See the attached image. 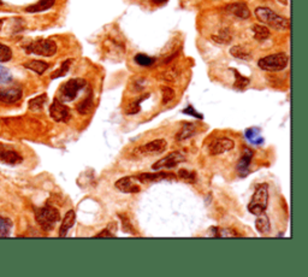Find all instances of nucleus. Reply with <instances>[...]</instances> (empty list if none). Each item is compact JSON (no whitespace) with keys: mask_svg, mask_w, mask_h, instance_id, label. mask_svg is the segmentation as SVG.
<instances>
[{"mask_svg":"<svg viewBox=\"0 0 308 277\" xmlns=\"http://www.w3.org/2000/svg\"><path fill=\"white\" fill-rule=\"evenodd\" d=\"M255 17L264 25L271 27L274 31H288L290 28V21L286 20L285 17L279 16V15L274 13L273 10L268 8L260 7L255 9Z\"/></svg>","mask_w":308,"mask_h":277,"instance_id":"f257e3e1","label":"nucleus"},{"mask_svg":"<svg viewBox=\"0 0 308 277\" xmlns=\"http://www.w3.org/2000/svg\"><path fill=\"white\" fill-rule=\"evenodd\" d=\"M35 218H37L39 225H40L44 230L50 231L52 230V229L56 227L57 223L59 222L61 213H59V211L57 210L56 207L46 205V206L35 210Z\"/></svg>","mask_w":308,"mask_h":277,"instance_id":"f03ea898","label":"nucleus"},{"mask_svg":"<svg viewBox=\"0 0 308 277\" xmlns=\"http://www.w3.org/2000/svg\"><path fill=\"white\" fill-rule=\"evenodd\" d=\"M268 205V184L261 183L255 188V192L252 196L249 205H248V211L254 216L264 213Z\"/></svg>","mask_w":308,"mask_h":277,"instance_id":"7ed1b4c3","label":"nucleus"},{"mask_svg":"<svg viewBox=\"0 0 308 277\" xmlns=\"http://www.w3.org/2000/svg\"><path fill=\"white\" fill-rule=\"evenodd\" d=\"M289 57L286 53H274V55L266 56V57L259 59L258 67L264 71H270V73H274V71H282L288 67Z\"/></svg>","mask_w":308,"mask_h":277,"instance_id":"20e7f679","label":"nucleus"},{"mask_svg":"<svg viewBox=\"0 0 308 277\" xmlns=\"http://www.w3.org/2000/svg\"><path fill=\"white\" fill-rule=\"evenodd\" d=\"M87 86L86 80L83 79H71L68 82H65L59 89V98L58 99L63 101H73L76 99L77 94L82 88Z\"/></svg>","mask_w":308,"mask_h":277,"instance_id":"39448f33","label":"nucleus"},{"mask_svg":"<svg viewBox=\"0 0 308 277\" xmlns=\"http://www.w3.org/2000/svg\"><path fill=\"white\" fill-rule=\"evenodd\" d=\"M27 52L43 57H53L57 53V44L51 39H40L27 46Z\"/></svg>","mask_w":308,"mask_h":277,"instance_id":"423d86ee","label":"nucleus"},{"mask_svg":"<svg viewBox=\"0 0 308 277\" xmlns=\"http://www.w3.org/2000/svg\"><path fill=\"white\" fill-rule=\"evenodd\" d=\"M185 153L182 151H175L169 153L167 156L161 158L160 160H158L157 163H154L152 165V169L154 171L163 170V169H173L178 165V164L183 163L185 160Z\"/></svg>","mask_w":308,"mask_h":277,"instance_id":"0eeeda50","label":"nucleus"},{"mask_svg":"<svg viewBox=\"0 0 308 277\" xmlns=\"http://www.w3.org/2000/svg\"><path fill=\"white\" fill-rule=\"evenodd\" d=\"M50 116L56 122H64V123H67L71 118V111L67 105L63 104V101L56 98L50 106Z\"/></svg>","mask_w":308,"mask_h":277,"instance_id":"6e6552de","label":"nucleus"},{"mask_svg":"<svg viewBox=\"0 0 308 277\" xmlns=\"http://www.w3.org/2000/svg\"><path fill=\"white\" fill-rule=\"evenodd\" d=\"M167 148V142L164 139H157L153 141H149L148 144L140 146L135 151L136 154H141V156H151V154H160L165 152Z\"/></svg>","mask_w":308,"mask_h":277,"instance_id":"1a4fd4ad","label":"nucleus"},{"mask_svg":"<svg viewBox=\"0 0 308 277\" xmlns=\"http://www.w3.org/2000/svg\"><path fill=\"white\" fill-rule=\"evenodd\" d=\"M115 187L122 193H139L141 192V186H140L139 180L136 176H125L119 178L115 183Z\"/></svg>","mask_w":308,"mask_h":277,"instance_id":"9d476101","label":"nucleus"},{"mask_svg":"<svg viewBox=\"0 0 308 277\" xmlns=\"http://www.w3.org/2000/svg\"><path fill=\"white\" fill-rule=\"evenodd\" d=\"M23 160V158L20 156L19 152H16L13 148H10L7 145L0 144V162L4 164H10V165H16Z\"/></svg>","mask_w":308,"mask_h":277,"instance_id":"9b49d317","label":"nucleus"},{"mask_svg":"<svg viewBox=\"0 0 308 277\" xmlns=\"http://www.w3.org/2000/svg\"><path fill=\"white\" fill-rule=\"evenodd\" d=\"M234 147H235L234 140L228 138L218 139L213 142V145H211L210 154L211 156H218V154H222L228 151H231Z\"/></svg>","mask_w":308,"mask_h":277,"instance_id":"f8f14e48","label":"nucleus"},{"mask_svg":"<svg viewBox=\"0 0 308 277\" xmlns=\"http://www.w3.org/2000/svg\"><path fill=\"white\" fill-rule=\"evenodd\" d=\"M22 98V89L13 87L7 89H0V101L7 104L17 103Z\"/></svg>","mask_w":308,"mask_h":277,"instance_id":"ddd939ff","label":"nucleus"},{"mask_svg":"<svg viewBox=\"0 0 308 277\" xmlns=\"http://www.w3.org/2000/svg\"><path fill=\"white\" fill-rule=\"evenodd\" d=\"M139 182L147 183V182H158V181L164 180H175L176 176L173 174H167V172H155V174H141L137 175Z\"/></svg>","mask_w":308,"mask_h":277,"instance_id":"4468645a","label":"nucleus"},{"mask_svg":"<svg viewBox=\"0 0 308 277\" xmlns=\"http://www.w3.org/2000/svg\"><path fill=\"white\" fill-rule=\"evenodd\" d=\"M226 11L241 20H247L250 17L249 9L244 3H232V4L226 7Z\"/></svg>","mask_w":308,"mask_h":277,"instance_id":"2eb2a0df","label":"nucleus"},{"mask_svg":"<svg viewBox=\"0 0 308 277\" xmlns=\"http://www.w3.org/2000/svg\"><path fill=\"white\" fill-rule=\"evenodd\" d=\"M252 157H253V152L246 150L243 156H242L240 158V160H238L236 170H237L238 175H240L241 177H246L247 175L249 174V165L250 162H252Z\"/></svg>","mask_w":308,"mask_h":277,"instance_id":"dca6fc26","label":"nucleus"},{"mask_svg":"<svg viewBox=\"0 0 308 277\" xmlns=\"http://www.w3.org/2000/svg\"><path fill=\"white\" fill-rule=\"evenodd\" d=\"M75 220H76V213H75L74 210L68 211L65 213L64 218L62 220V225H61V230H59V236L65 237L68 235V231L73 228V225L75 224Z\"/></svg>","mask_w":308,"mask_h":277,"instance_id":"f3484780","label":"nucleus"},{"mask_svg":"<svg viewBox=\"0 0 308 277\" xmlns=\"http://www.w3.org/2000/svg\"><path fill=\"white\" fill-rule=\"evenodd\" d=\"M56 4V0H40L37 4H33L31 7L26 9L27 13L29 14H38L43 13V11L50 10L51 8H53V5Z\"/></svg>","mask_w":308,"mask_h":277,"instance_id":"a211bd4d","label":"nucleus"},{"mask_svg":"<svg viewBox=\"0 0 308 277\" xmlns=\"http://www.w3.org/2000/svg\"><path fill=\"white\" fill-rule=\"evenodd\" d=\"M196 133V126L193 123H188V122H184L183 127L178 130V133L176 134V140L177 141H183V140H187L191 138L194 134Z\"/></svg>","mask_w":308,"mask_h":277,"instance_id":"6ab92c4d","label":"nucleus"},{"mask_svg":"<svg viewBox=\"0 0 308 277\" xmlns=\"http://www.w3.org/2000/svg\"><path fill=\"white\" fill-rule=\"evenodd\" d=\"M258 218H256L255 220V228L256 230L259 231L260 234L265 235L267 234L268 231L271 230V224H270V219H268L267 214H266L265 212L259 214V216H256Z\"/></svg>","mask_w":308,"mask_h":277,"instance_id":"aec40b11","label":"nucleus"},{"mask_svg":"<svg viewBox=\"0 0 308 277\" xmlns=\"http://www.w3.org/2000/svg\"><path fill=\"white\" fill-rule=\"evenodd\" d=\"M49 67H50L49 63H46V62H43V61H31L25 64V68L34 71V73L39 74V75H43L45 71L49 69Z\"/></svg>","mask_w":308,"mask_h":277,"instance_id":"412c9836","label":"nucleus"},{"mask_svg":"<svg viewBox=\"0 0 308 277\" xmlns=\"http://www.w3.org/2000/svg\"><path fill=\"white\" fill-rule=\"evenodd\" d=\"M253 34H254V38H255V40L260 41V43H261V41L267 40V39L271 37L270 29L262 25L253 26Z\"/></svg>","mask_w":308,"mask_h":277,"instance_id":"4be33fe9","label":"nucleus"},{"mask_svg":"<svg viewBox=\"0 0 308 277\" xmlns=\"http://www.w3.org/2000/svg\"><path fill=\"white\" fill-rule=\"evenodd\" d=\"M230 53H231V56H234L235 58L242 59V61H249V59H252V53H250L246 47L240 46V45L231 47Z\"/></svg>","mask_w":308,"mask_h":277,"instance_id":"5701e85b","label":"nucleus"},{"mask_svg":"<svg viewBox=\"0 0 308 277\" xmlns=\"http://www.w3.org/2000/svg\"><path fill=\"white\" fill-rule=\"evenodd\" d=\"M92 107H93V93H92V91H89L88 95H87L85 99L81 101L79 105H77L76 109L81 115H87L89 111H91Z\"/></svg>","mask_w":308,"mask_h":277,"instance_id":"b1692460","label":"nucleus"},{"mask_svg":"<svg viewBox=\"0 0 308 277\" xmlns=\"http://www.w3.org/2000/svg\"><path fill=\"white\" fill-rule=\"evenodd\" d=\"M47 103V95L46 94H40L38 97L33 98V99L29 101L28 106L32 111H40L43 110V107L45 106V104Z\"/></svg>","mask_w":308,"mask_h":277,"instance_id":"393cba45","label":"nucleus"},{"mask_svg":"<svg viewBox=\"0 0 308 277\" xmlns=\"http://www.w3.org/2000/svg\"><path fill=\"white\" fill-rule=\"evenodd\" d=\"M13 229V220L0 216V237L10 236Z\"/></svg>","mask_w":308,"mask_h":277,"instance_id":"a878e982","label":"nucleus"},{"mask_svg":"<svg viewBox=\"0 0 308 277\" xmlns=\"http://www.w3.org/2000/svg\"><path fill=\"white\" fill-rule=\"evenodd\" d=\"M73 62H74L73 59H67L65 62H63L61 68H59V69H57L55 73L51 75V79L55 80V79H58V77H63V76L67 75L68 71L70 70V67H71V64H73Z\"/></svg>","mask_w":308,"mask_h":277,"instance_id":"bb28decb","label":"nucleus"},{"mask_svg":"<svg viewBox=\"0 0 308 277\" xmlns=\"http://www.w3.org/2000/svg\"><path fill=\"white\" fill-rule=\"evenodd\" d=\"M214 231V236L216 237H237L241 236L240 233H237V231L235 230V229H220V228H212Z\"/></svg>","mask_w":308,"mask_h":277,"instance_id":"cd10ccee","label":"nucleus"},{"mask_svg":"<svg viewBox=\"0 0 308 277\" xmlns=\"http://www.w3.org/2000/svg\"><path fill=\"white\" fill-rule=\"evenodd\" d=\"M235 73V83H234V87L237 89H244L247 87L248 85H249L250 80L248 79V77L242 76L240 73H238L237 70H232Z\"/></svg>","mask_w":308,"mask_h":277,"instance_id":"c85d7f7f","label":"nucleus"},{"mask_svg":"<svg viewBox=\"0 0 308 277\" xmlns=\"http://www.w3.org/2000/svg\"><path fill=\"white\" fill-rule=\"evenodd\" d=\"M134 61H135L139 65H141V67H151V65L154 63V58L149 57L147 55H143V53L136 55Z\"/></svg>","mask_w":308,"mask_h":277,"instance_id":"c756f323","label":"nucleus"},{"mask_svg":"<svg viewBox=\"0 0 308 277\" xmlns=\"http://www.w3.org/2000/svg\"><path fill=\"white\" fill-rule=\"evenodd\" d=\"M13 58V51L7 45L0 44V63H5Z\"/></svg>","mask_w":308,"mask_h":277,"instance_id":"7c9ffc66","label":"nucleus"},{"mask_svg":"<svg viewBox=\"0 0 308 277\" xmlns=\"http://www.w3.org/2000/svg\"><path fill=\"white\" fill-rule=\"evenodd\" d=\"M178 176L181 177L183 181H185V182L195 183V181H196V174H195V172L189 171V170H185V169H181V170L178 171Z\"/></svg>","mask_w":308,"mask_h":277,"instance_id":"2f4dec72","label":"nucleus"},{"mask_svg":"<svg viewBox=\"0 0 308 277\" xmlns=\"http://www.w3.org/2000/svg\"><path fill=\"white\" fill-rule=\"evenodd\" d=\"M161 94H163V104L165 105V104L170 103L173 98H175V91H173L172 88L170 87H161Z\"/></svg>","mask_w":308,"mask_h":277,"instance_id":"473e14b6","label":"nucleus"},{"mask_svg":"<svg viewBox=\"0 0 308 277\" xmlns=\"http://www.w3.org/2000/svg\"><path fill=\"white\" fill-rule=\"evenodd\" d=\"M11 81H13V75L10 74V71H9L7 68L0 65V83H2V85H8V83H10Z\"/></svg>","mask_w":308,"mask_h":277,"instance_id":"72a5a7b5","label":"nucleus"},{"mask_svg":"<svg viewBox=\"0 0 308 277\" xmlns=\"http://www.w3.org/2000/svg\"><path fill=\"white\" fill-rule=\"evenodd\" d=\"M148 97H149V95H146V97L141 98V99L135 101V103H131L130 105H129V107H128L127 114H128V115H136V114H139L140 110H141V106H140V103H141L142 100H145L146 98H148Z\"/></svg>","mask_w":308,"mask_h":277,"instance_id":"f704fd0d","label":"nucleus"},{"mask_svg":"<svg viewBox=\"0 0 308 277\" xmlns=\"http://www.w3.org/2000/svg\"><path fill=\"white\" fill-rule=\"evenodd\" d=\"M231 39L232 38L229 31H223L219 35H214L213 37V40H216L218 44H229Z\"/></svg>","mask_w":308,"mask_h":277,"instance_id":"c9c22d12","label":"nucleus"},{"mask_svg":"<svg viewBox=\"0 0 308 277\" xmlns=\"http://www.w3.org/2000/svg\"><path fill=\"white\" fill-rule=\"evenodd\" d=\"M246 136L249 141L253 142V144H261L260 141H262V139L260 138V134L255 133V129L246 130Z\"/></svg>","mask_w":308,"mask_h":277,"instance_id":"e433bc0d","label":"nucleus"},{"mask_svg":"<svg viewBox=\"0 0 308 277\" xmlns=\"http://www.w3.org/2000/svg\"><path fill=\"white\" fill-rule=\"evenodd\" d=\"M119 217L122 218V223H123L124 231H127V233H130V234H135V231L133 230V225L130 224L129 219H128L125 216H123V214H119Z\"/></svg>","mask_w":308,"mask_h":277,"instance_id":"4c0bfd02","label":"nucleus"},{"mask_svg":"<svg viewBox=\"0 0 308 277\" xmlns=\"http://www.w3.org/2000/svg\"><path fill=\"white\" fill-rule=\"evenodd\" d=\"M183 114H187V115H189V116H193V117H196V118H200V120H201V118H203V116L201 115V114H199V112L196 111L195 109H194L193 106L191 105H189L187 107V109H184L183 111Z\"/></svg>","mask_w":308,"mask_h":277,"instance_id":"58836bf2","label":"nucleus"},{"mask_svg":"<svg viewBox=\"0 0 308 277\" xmlns=\"http://www.w3.org/2000/svg\"><path fill=\"white\" fill-rule=\"evenodd\" d=\"M177 76H178V71L171 69V70L166 71V74L164 75V79L167 80V81H173V80H175Z\"/></svg>","mask_w":308,"mask_h":277,"instance_id":"ea45409f","label":"nucleus"},{"mask_svg":"<svg viewBox=\"0 0 308 277\" xmlns=\"http://www.w3.org/2000/svg\"><path fill=\"white\" fill-rule=\"evenodd\" d=\"M113 236H115V234L111 233L110 229H104L103 231H100V233L97 234V236L95 237H113Z\"/></svg>","mask_w":308,"mask_h":277,"instance_id":"a19ab883","label":"nucleus"},{"mask_svg":"<svg viewBox=\"0 0 308 277\" xmlns=\"http://www.w3.org/2000/svg\"><path fill=\"white\" fill-rule=\"evenodd\" d=\"M278 2H279L280 4H283V5H288L289 0H278Z\"/></svg>","mask_w":308,"mask_h":277,"instance_id":"79ce46f5","label":"nucleus"},{"mask_svg":"<svg viewBox=\"0 0 308 277\" xmlns=\"http://www.w3.org/2000/svg\"><path fill=\"white\" fill-rule=\"evenodd\" d=\"M155 2L159 3V4H161V3H165V2H167V0H155Z\"/></svg>","mask_w":308,"mask_h":277,"instance_id":"37998d69","label":"nucleus"},{"mask_svg":"<svg viewBox=\"0 0 308 277\" xmlns=\"http://www.w3.org/2000/svg\"><path fill=\"white\" fill-rule=\"evenodd\" d=\"M3 28V20H0V31H2Z\"/></svg>","mask_w":308,"mask_h":277,"instance_id":"c03bdc74","label":"nucleus"},{"mask_svg":"<svg viewBox=\"0 0 308 277\" xmlns=\"http://www.w3.org/2000/svg\"><path fill=\"white\" fill-rule=\"evenodd\" d=\"M0 5H2V0H0Z\"/></svg>","mask_w":308,"mask_h":277,"instance_id":"a18cd8bd","label":"nucleus"}]
</instances>
